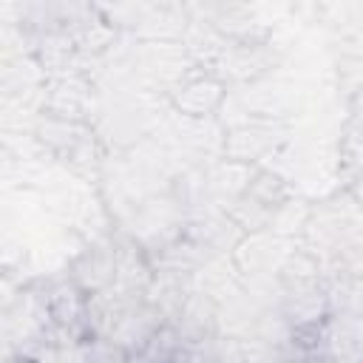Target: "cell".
Instances as JSON below:
<instances>
[{
	"mask_svg": "<svg viewBox=\"0 0 363 363\" xmlns=\"http://www.w3.org/2000/svg\"><path fill=\"white\" fill-rule=\"evenodd\" d=\"M173 363H221V352H218V335L207 337V340H193V343H182Z\"/></svg>",
	"mask_w": 363,
	"mask_h": 363,
	"instance_id": "cell-10",
	"label": "cell"
},
{
	"mask_svg": "<svg viewBox=\"0 0 363 363\" xmlns=\"http://www.w3.org/2000/svg\"><path fill=\"white\" fill-rule=\"evenodd\" d=\"M6 363H31V360H26V357H17V360H6Z\"/></svg>",
	"mask_w": 363,
	"mask_h": 363,
	"instance_id": "cell-13",
	"label": "cell"
},
{
	"mask_svg": "<svg viewBox=\"0 0 363 363\" xmlns=\"http://www.w3.org/2000/svg\"><path fill=\"white\" fill-rule=\"evenodd\" d=\"M275 65V54L267 48V43L261 40H230L227 51L221 54L218 65L213 68L227 85L230 82H241V85H252L261 77H267Z\"/></svg>",
	"mask_w": 363,
	"mask_h": 363,
	"instance_id": "cell-4",
	"label": "cell"
},
{
	"mask_svg": "<svg viewBox=\"0 0 363 363\" xmlns=\"http://www.w3.org/2000/svg\"><path fill=\"white\" fill-rule=\"evenodd\" d=\"M153 275H156V269H153L150 255L130 235H122L116 241V275H113L111 286L130 292V295H147Z\"/></svg>",
	"mask_w": 363,
	"mask_h": 363,
	"instance_id": "cell-7",
	"label": "cell"
},
{
	"mask_svg": "<svg viewBox=\"0 0 363 363\" xmlns=\"http://www.w3.org/2000/svg\"><path fill=\"white\" fill-rule=\"evenodd\" d=\"M295 363H326V360H320V357H312V354H309V357H301V360H295Z\"/></svg>",
	"mask_w": 363,
	"mask_h": 363,
	"instance_id": "cell-12",
	"label": "cell"
},
{
	"mask_svg": "<svg viewBox=\"0 0 363 363\" xmlns=\"http://www.w3.org/2000/svg\"><path fill=\"white\" fill-rule=\"evenodd\" d=\"M164 326H167L164 315L145 298V301L133 303V306L116 320V326L111 329V335L102 337V340H111L113 346H119V349L130 357V363H133V357H136V354L159 335V329H164Z\"/></svg>",
	"mask_w": 363,
	"mask_h": 363,
	"instance_id": "cell-6",
	"label": "cell"
},
{
	"mask_svg": "<svg viewBox=\"0 0 363 363\" xmlns=\"http://www.w3.org/2000/svg\"><path fill=\"white\" fill-rule=\"evenodd\" d=\"M286 139V128L281 119H264L252 116L244 122H235L221 136V153L230 162L241 164H258L264 156L275 153L281 142Z\"/></svg>",
	"mask_w": 363,
	"mask_h": 363,
	"instance_id": "cell-2",
	"label": "cell"
},
{
	"mask_svg": "<svg viewBox=\"0 0 363 363\" xmlns=\"http://www.w3.org/2000/svg\"><path fill=\"white\" fill-rule=\"evenodd\" d=\"M227 88L230 85L216 71L196 65L167 91V102L179 116H184L190 122H201V119H210L213 113H218V108L227 99Z\"/></svg>",
	"mask_w": 363,
	"mask_h": 363,
	"instance_id": "cell-1",
	"label": "cell"
},
{
	"mask_svg": "<svg viewBox=\"0 0 363 363\" xmlns=\"http://www.w3.org/2000/svg\"><path fill=\"white\" fill-rule=\"evenodd\" d=\"M309 354L326 363H363V315L329 312L312 337Z\"/></svg>",
	"mask_w": 363,
	"mask_h": 363,
	"instance_id": "cell-3",
	"label": "cell"
},
{
	"mask_svg": "<svg viewBox=\"0 0 363 363\" xmlns=\"http://www.w3.org/2000/svg\"><path fill=\"white\" fill-rule=\"evenodd\" d=\"M247 196H252L255 201H261L269 210H284V207H289L292 190H289V184L275 170L258 167L252 182H250V187H247Z\"/></svg>",
	"mask_w": 363,
	"mask_h": 363,
	"instance_id": "cell-8",
	"label": "cell"
},
{
	"mask_svg": "<svg viewBox=\"0 0 363 363\" xmlns=\"http://www.w3.org/2000/svg\"><path fill=\"white\" fill-rule=\"evenodd\" d=\"M113 275H116V241L113 238H94L85 250L77 252L68 269V278L85 295L108 289L113 284Z\"/></svg>",
	"mask_w": 363,
	"mask_h": 363,
	"instance_id": "cell-5",
	"label": "cell"
},
{
	"mask_svg": "<svg viewBox=\"0 0 363 363\" xmlns=\"http://www.w3.org/2000/svg\"><path fill=\"white\" fill-rule=\"evenodd\" d=\"M31 363H91V337H48Z\"/></svg>",
	"mask_w": 363,
	"mask_h": 363,
	"instance_id": "cell-9",
	"label": "cell"
},
{
	"mask_svg": "<svg viewBox=\"0 0 363 363\" xmlns=\"http://www.w3.org/2000/svg\"><path fill=\"white\" fill-rule=\"evenodd\" d=\"M352 113H354L357 122H363V85L352 94Z\"/></svg>",
	"mask_w": 363,
	"mask_h": 363,
	"instance_id": "cell-11",
	"label": "cell"
}]
</instances>
